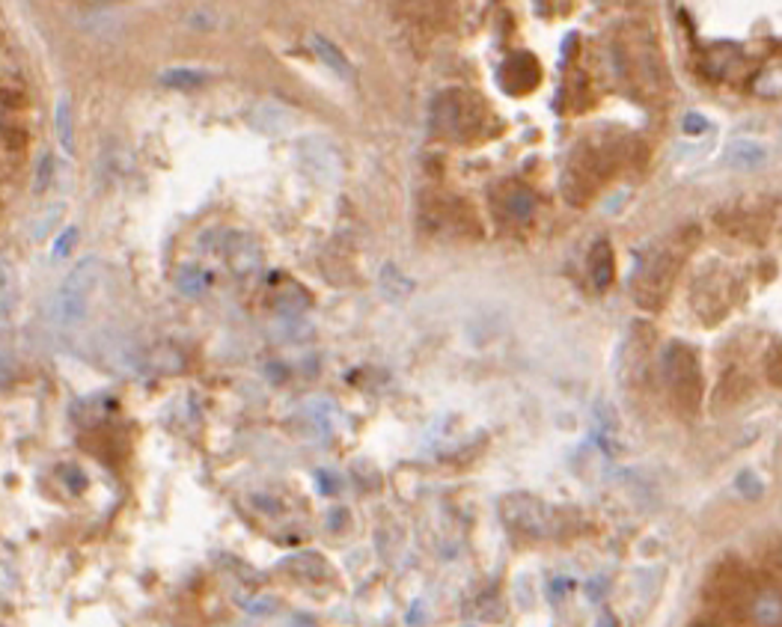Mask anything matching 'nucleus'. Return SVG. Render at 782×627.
<instances>
[{"mask_svg":"<svg viewBox=\"0 0 782 627\" xmlns=\"http://www.w3.org/2000/svg\"><path fill=\"white\" fill-rule=\"evenodd\" d=\"M425 226L434 232H459L464 235L467 226L476 229V220L470 214V205H464L461 200H450V197H438L434 202H425Z\"/></svg>","mask_w":782,"mask_h":627,"instance_id":"6","label":"nucleus"},{"mask_svg":"<svg viewBox=\"0 0 782 627\" xmlns=\"http://www.w3.org/2000/svg\"><path fill=\"white\" fill-rule=\"evenodd\" d=\"M310 42H312V51H316V57L324 63V69H330L333 75L342 78V80H349V78L354 75V71H351V63H349V57L342 54L340 45H333L330 39H324V36H319V33L312 36Z\"/></svg>","mask_w":782,"mask_h":627,"instance_id":"11","label":"nucleus"},{"mask_svg":"<svg viewBox=\"0 0 782 627\" xmlns=\"http://www.w3.org/2000/svg\"><path fill=\"white\" fill-rule=\"evenodd\" d=\"M696 244H699V229L696 226H684V229H675L673 235H666V239L646 256L634 276V289H631L634 301L643 306V310L655 313L666 304V297L673 295L678 274H682L690 253L696 250Z\"/></svg>","mask_w":782,"mask_h":627,"instance_id":"1","label":"nucleus"},{"mask_svg":"<svg viewBox=\"0 0 782 627\" xmlns=\"http://www.w3.org/2000/svg\"><path fill=\"white\" fill-rule=\"evenodd\" d=\"M708 128L705 117H699V113H687L684 117V131L687 135H703V131Z\"/></svg>","mask_w":782,"mask_h":627,"instance_id":"18","label":"nucleus"},{"mask_svg":"<svg viewBox=\"0 0 782 627\" xmlns=\"http://www.w3.org/2000/svg\"><path fill=\"white\" fill-rule=\"evenodd\" d=\"M735 485H738V491L744 493V497H749V500H759V497H761V479L753 476V473H740Z\"/></svg>","mask_w":782,"mask_h":627,"instance_id":"17","label":"nucleus"},{"mask_svg":"<svg viewBox=\"0 0 782 627\" xmlns=\"http://www.w3.org/2000/svg\"><path fill=\"white\" fill-rule=\"evenodd\" d=\"M381 289H384V295L390 297V301H402L405 295H411L414 283H411L399 268H396V265H384V271H381Z\"/></svg>","mask_w":782,"mask_h":627,"instance_id":"13","label":"nucleus"},{"mask_svg":"<svg viewBox=\"0 0 782 627\" xmlns=\"http://www.w3.org/2000/svg\"><path fill=\"white\" fill-rule=\"evenodd\" d=\"M604 585H607V583H604L601 577L592 580V583H586V594H589L592 601H598V598H601V592H604Z\"/></svg>","mask_w":782,"mask_h":627,"instance_id":"20","label":"nucleus"},{"mask_svg":"<svg viewBox=\"0 0 782 627\" xmlns=\"http://www.w3.org/2000/svg\"><path fill=\"white\" fill-rule=\"evenodd\" d=\"M202 80H206V75H200L194 69H172L164 75V84H172V87H200Z\"/></svg>","mask_w":782,"mask_h":627,"instance_id":"16","label":"nucleus"},{"mask_svg":"<svg viewBox=\"0 0 782 627\" xmlns=\"http://www.w3.org/2000/svg\"><path fill=\"white\" fill-rule=\"evenodd\" d=\"M770 161V149L759 140L738 137L726 146V164L735 170H761Z\"/></svg>","mask_w":782,"mask_h":627,"instance_id":"8","label":"nucleus"},{"mask_svg":"<svg viewBox=\"0 0 782 627\" xmlns=\"http://www.w3.org/2000/svg\"><path fill=\"white\" fill-rule=\"evenodd\" d=\"M289 568L301 577H310V580H321L328 574V565L321 562V557L316 553H303V557H292L289 559Z\"/></svg>","mask_w":782,"mask_h":627,"instance_id":"14","label":"nucleus"},{"mask_svg":"<svg viewBox=\"0 0 782 627\" xmlns=\"http://www.w3.org/2000/svg\"><path fill=\"white\" fill-rule=\"evenodd\" d=\"M616 274V259H613V244L607 239H598L589 250V280L598 292L610 289Z\"/></svg>","mask_w":782,"mask_h":627,"instance_id":"9","label":"nucleus"},{"mask_svg":"<svg viewBox=\"0 0 782 627\" xmlns=\"http://www.w3.org/2000/svg\"><path fill=\"white\" fill-rule=\"evenodd\" d=\"M598 627H616V619H613L610 613H604V615H601V622H598Z\"/></svg>","mask_w":782,"mask_h":627,"instance_id":"21","label":"nucleus"},{"mask_svg":"<svg viewBox=\"0 0 782 627\" xmlns=\"http://www.w3.org/2000/svg\"><path fill=\"white\" fill-rule=\"evenodd\" d=\"M96 276H98L96 259L80 262L78 268L69 274V280L57 289L54 301H51V322H54L57 327H75L80 318H84L89 292H93V285H96Z\"/></svg>","mask_w":782,"mask_h":627,"instance_id":"5","label":"nucleus"},{"mask_svg":"<svg viewBox=\"0 0 782 627\" xmlns=\"http://www.w3.org/2000/svg\"><path fill=\"white\" fill-rule=\"evenodd\" d=\"M696 627H714V624H696Z\"/></svg>","mask_w":782,"mask_h":627,"instance_id":"22","label":"nucleus"},{"mask_svg":"<svg viewBox=\"0 0 782 627\" xmlns=\"http://www.w3.org/2000/svg\"><path fill=\"white\" fill-rule=\"evenodd\" d=\"M660 372L675 410L682 416H696L703 407V363L687 342H669L660 357Z\"/></svg>","mask_w":782,"mask_h":627,"instance_id":"2","label":"nucleus"},{"mask_svg":"<svg viewBox=\"0 0 782 627\" xmlns=\"http://www.w3.org/2000/svg\"><path fill=\"white\" fill-rule=\"evenodd\" d=\"M227 262H229L238 274H250V271H256L259 265H262V253H259L256 241L247 239V235H229V241H227Z\"/></svg>","mask_w":782,"mask_h":627,"instance_id":"10","label":"nucleus"},{"mask_svg":"<svg viewBox=\"0 0 782 627\" xmlns=\"http://www.w3.org/2000/svg\"><path fill=\"white\" fill-rule=\"evenodd\" d=\"M500 518L506 529L524 538H547L560 529L563 511L547 506L542 497L533 493H509L500 500Z\"/></svg>","mask_w":782,"mask_h":627,"instance_id":"3","label":"nucleus"},{"mask_svg":"<svg viewBox=\"0 0 782 627\" xmlns=\"http://www.w3.org/2000/svg\"><path fill=\"white\" fill-rule=\"evenodd\" d=\"M768 378H770V384L779 387V345L770 348V354H768Z\"/></svg>","mask_w":782,"mask_h":627,"instance_id":"19","label":"nucleus"},{"mask_svg":"<svg viewBox=\"0 0 782 627\" xmlns=\"http://www.w3.org/2000/svg\"><path fill=\"white\" fill-rule=\"evenodd\" d=\"M494 209L503 220L526 223L535 214V193L517 182H506L494 191Z\"/></svg>","mask_w":782,"mask_h":627,"instance_id":"7","label":"nucleus"},{"mask_svg":"<svg viewBox=\"0 0 782 627\" xmlns=\"http://www.w3.org/2000/svg\"><path fill=\"white\" fill-rule=\"evenodd\" d=\"M749 613L759 627H779V589H765L753 594Z\"/></svg>","mask_w":782,"mask_h":627,"instance_id":"12","label":"nucleus"},{"mask_svg":"<svg viewBox=\"0 0 782 627\" xmlns=\"http://www.w3.org/2000/svg\"><path fill=\"white\" fill-rule=\"evenodd\" d=\"M206 283H209V276L202 274L200 268L179 271V289L185 292V295H200L202 289H206Z\"/></svg>","mask_w":782,"mask_h":627,"instance_id":"15","label":"nucleus"},{"mask_svg":"<svg viewBox=\"0 0 782 627\" xmlns=\"http://www.w3.org/2000/svg\"><path fill=\"white\" fill-rule=\"evenodd\" d=\"M610 161L604 158V152L592 146H581L574 152V158L568 161L565 179H563V193L572 205H586L595 197V191L601 188L604 179L610 176Z\"/></svg>","mask_w":782,"mask_h":627,"instance_id":"4","label":"nucleus"}]
</instances>
